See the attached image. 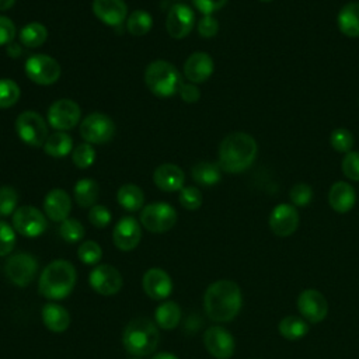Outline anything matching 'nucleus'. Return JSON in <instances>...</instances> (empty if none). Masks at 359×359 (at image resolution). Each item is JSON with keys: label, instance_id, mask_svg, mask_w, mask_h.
I'll use <instances>...</instances> for the list:
<instances>
[{"label": "nucleus", "instance_id": "nucleus-1", "mask_svg": "<svg viewBox=\"0 0 359 359\" xmlns=\"http://www.w3.org/2000/svg\"><path fill=\"white\" fill-rule=\"evenodd\" d=\"M243 296L240 286L230 279H220L208 286L203 294L206 316L216 323L231 321L240 311Z\"/></svg>", "mask_w": 359, "mask_h": 359}, {"label": "nucleus", "instance_id": "nucleus-2", "mask_svg": "<svg viewBox=\"0 0 359 359\" xmlns=\"http://www.w3.org/2000/svg\"><path fill=\"white\" fill-rule=\"evenodd\" d=\"M257 153L258 144L251 135L233 132L219 146V167L229 174L243 172L254 163Z\"/></svg>", "mask_w": 359, "mask_h": 359}, {"label": "nucleus", "instance_id": "nucleus-3", "mask_svg": "<svg viewBox=\"0 0 359 359\" xmlns=\"http://www.w3.org/2000/svg\"><path fill=\"white\" fill-rule=\"evenodd\" d=\"M76 279L77 273L72 262L66 259H55L42 269L38 290L49 300H62L73 292Z\"/></svg>", "mask_w": 359, "mask_h": 359}, {"label": "nucleus", "instance_id": "nucleus-4", "mask_svg": "<svg viewBox=\"0 0 359 359\" xmlns=\"http://www.w3.org/2000/svg\"><path fill=\"white\" fill-rule=\"evenodd\" d=\"M122 344L126 352L133 356H147L153 353L160 344L157 324L146 317L130 320L123 330Z\"/></svg>", "mask_w": 359, "mask_h": 359}, {"label": "nucleus", "instance_id": "nucleus-5", "mask_svg": "<svg viewBox=\"0 0 359 359\" xmlns=\"http://www.w3.org/2000/svg\"><path fill=\"white\" fill-rule=\"evenodd\" d=\"M147 88L158 98H168L178 93L182 81L177 67L167 60H154L144 70Z\"/></svg>", "mask_w": 359, "mask_h": 359}, {"label": "nucleus", "instance_id": "nucleus-6", "mask_svg": "<svg viewBox=\"0 0 359 359\" xmlns=\"http://www.w3.org/2000/svg\"><path fill=\"white\" fill-rule=\"evenodd\" d=\"M15 132L25 144L32 147L43 146L48 139V125L45 119L34 111H24L17 116Z\"/></svg>", "mask_w": 359, "mask_h": 359}, {"label": "nucleus", "instance_id": "nucleus-7", "mask_svg": "<svg viewBox=\"0 0 359 359\" xmlns=\"http://www.w3.org/2000/svg\"><path fill=\"white\" fill-rule=\"evenodd\" d=\"M27 77L39 86H50L56 83L62 74L57 60L48 55H32L24 65Z\"/></svg>", "mask_w": 359, "mask_h": 359}, {"label": "nucleus", "instance_id": "nucleus-8", "mask_svg": "<svg viewBox=\"0 0 359 359\" xmlns=\"http://www.w3.org/2000/svg\"><path fill=\"white\" fill-rule=\"evenodd\" d=\"M115 135L114 121L101 112L87 115L80 123V136L90 144H104Z\"/></svg>", "mask_w": 359, "mask_h": 359}, {"label": "nucleus", "instance_id": "nucleus-9", "mask_svg": "<svg viewBox=\"0 0 359 359\" xmlns=\"http://www.w3.org/2000/svg\"><path fill=\"white\" fill-rule=\"evenodd\" d=\"M177 222L175 209L165 202H154L144 206L140 212L142 226L151 233H165Z\"/></svg>", "mask_w": 359, "mask_h": 359}, {"label": "nucleus", "instance_id": "nucleus-10", "mask_svg": "<svg viewBox=\"0 0 359 359\" xmlns=\"http://www.w3.org/2000/svg\"><path fill=\"white\" fill-rule=\"evenodd\" d=\"M38 272V261L32 254L17 252L7 258L4 264V273L8 280L18 286L24 287L29 285Z\"/></svg>", "mask_w": 359, "mask_h": 359}, {"label": "nucleus", "instance_id": "nucleus-11", "mask_svg": "<svg viewBox=\"0 0 359 359\" xmlns=\"http://www.w3.org/2000/svg\"><path fill=\"white\" fill-rule=\"evenodd\" d=\"M48 123L57 132L73 129L81 118V109L73 100L62 98L55 101L48 109Z\"/></svg>", "mask_w": 359, "mask_h": 359}, {"label": "nucleus", "instance_id": "nucleus-12", "mask_svg": "<svg viewBox=\"0 0 359 359\" xmlns=\"http://www.w3.org/2000/svg\"><path fill=\"white\" fill-rule=\"evenodd\" d=\"M13 227L18 234L32 238L41 236L46 230L48 220L35 206H21L13 213Z\"/></svg>", "mask_w": 359, "mask_h": 359}, {"label": "nucleus", "instance_id": "nucleus-13", "mask_svg": "<svg viewBox=\"0 0 359 359\" xmlns=\"http://www.w3.org/2000/svg\"><path fill=\"white\" fill-rule=\"evenodd\" d=\"M297 309L307 323H321L328 313L325 296L317 289H304L297 297Z\"/></svg>", "mask_w": 359, "mask_h": 359}, {"label": "nucleus", "instance_id": "nucleus-14", "mask_svg": "<svg viewBox=\"0 0 359 359\" xmlns=\"http://www.w3.org/2000/svg\"><path fill=\"white\" fill-rule=\"evenodd\" d=\"M90 286L102 296L116 294L122 287V275L121 272L108 264L95 266L88 276Z\"/></svg>", "mask_w": 359, "mask_h": 359}, {"label": "nucleus", "instance_id": "nucleus-15", "mask_svg": "<svg viewBox=\"0 0 359 359\" xmlns=\"http://www.w3.org/2000/svg\"><path fill=\"white\" fill-rule=\"evenodd\" d=\"M206 351L216 359H229L233 356L236 342L233 335L220 325L209 327L203 334Z\"/></svg>", "mask_w": 359, "mask_h": 359}, {"label": "nucleus", "instance_id": "nucleus-16", "mask_svg": "<svg viewBox=\"0 0 359 359\" xmlns=\"http://www.w3.org/2000/svg\"><path fill=\"white\" fill-rule=\"evenodd\" d=\"M194 24L195 15L189 6L177 3L170 8L165 20V28L174 39L185 38L192 31Z\"/></svg>", "mask_w": 359, "mask_h": 359}, {"label": "nucleus", "instance_id": "nucleus-17", "mask_svg": "<svg viewBox=\"0 0 359 359\" xmlns=\"http://www.w3.org/2000/svg\"><path fill=\"white\" fill-rule=\"evenodd\" d=\"M299 226V212L293 205L279 203L269 215V227L273 234L287 237L296 231Z\"/></svg>", "mask_w": 359, "mask_h": 359}, {"label": "nucleus", "instance_id": "nucleus-18", "mask_svg": "<svg viewBox=\"0 0 359 359\" xmlns=\"http://www.w3.org/2000/svg\"><path fill=\"white\" fill-rule=\"evenodd\" d=\"M112 240L118 250L132 251L142 240V229L139 222L132 216H123L114 227Z\"/></svg>", "mask_w": 359, "mask_h": 359}, {"label": "nucleus", "instance_id": "nucleus-19", "mask_svg": "<svg viewBox=\"0 0 359 359\" xmlns=\"http://www.w3.org/2000/svg\"><path fill=\"white\" fill-rule=\"evenodd\" d=\"M143 290L153 300H163L171 294L172 280L161 268H150L143 275Z\"/></svg>", "mask_w": 359, "mask_h": 359}, {"label": "nucleus", "instance_id": "nucleus-20", "mask_svg": "<svg viewBox=\"0 0 359 359\" xmlns=\"http://www.w3.org/2000/svg\"><path fill=\"white\" fill-rule=\"evenodd\" d=\"M213 70V59L205 52H194L184 63V76L194 84L206 81L212 76Z\"/></svg>", "mask_w": 359, "mask_h": 359}, {"label": "nucleus", "instance_id": "nucleus-21", "mask_svg": "<svg viewBox=\"0 0 359 359\" xmlns=\"http://www.w3.org/2000/svg\"><path fill=\"white\" fill-rule=\"evenodd\" d=\"M93 13L111 27H119L128 18V7L123 0H94Z\"/></svg>", "mask_w": 359, "mask_h": 359}, {"label": "nucleus", "instance_id": "nucleus-22", "mask_svg": "<svg viewBox=\"0 0 359 359\" xmlns=\"http://www.w3.org/2000/svg\"><path fill=\"white\" fill-rule=\"evenodd\" d=\"M43 210L48 219L62 223L69 217L72 210V199L69 194L59 188L49 191L43 199Z\"/></svg>", "mask_w": 359, "mask_h": 359}, {"label": "nucleus", "instance_id": "nucleus-23", "mask_svg": "<svg viewBox=\"0 0 359 359\" xmlns=\"http://www.w3.org/2000/svg\"><path fill=\"white\" fill-rule=\"evenodd\" d=\"M153 181L156 187L161 191H165V192L181 191L184 188L185 174L178 165L171 163H164L154 170Z\"/></svg>", "mask_w": 359, "mask_h": 359}, {"label": "nucleus", "instance_id": "nucleus-24", "mask_svg": "<svg viewBox=\"0 0 359 359\" xmlns=\"http://www.w3.org/2000/svg\"><path fill=\"white\" fill-rule=\"evenodd\" d=\"M330 206L338 213L349 212L356 202V192L346 181H337L331 185L328 192Z\"/></svg>", "mask_w": 359, "mask_h": 359}, {"label": "nucleus", "instance_id": "nucleus-25", "mask_svg": "<svg viewBox=\"0 0 359 359\" xmlns=\"http://www.w3.org/2000/svg\"><path fill=\"white\" fill-rule=\"evenodd\" d=\"M42 323L52 332H63L70 325L69 311L57 303H46L41 311Z\"/></svg>", "mask_w": 359, "mask_h": 359}, {"label": "nucleus", "instance_id": "nucleus-26", "mask_svg": "<svg viewBox=\"0 0 359 359\" xmlns=\"http://www.w3.org/2000/svg\"><path fill=\"white\" fill-rule=\"evenodd\" d=\"M337 24L339 31L349 36L358 38L359 36V3L351 1L346 3L338 13Z\"/></svg>", "mask_w": 359, "mask_h": 359}, {"label": "nucleus", "instance_id": "nucleus-27", "mask_svg": "<svg viewBox=\"0 0 359 359\" xmlns=\"http://www.w3.org/2000/svg\"><path fill=\"white\" fill-rule=\"evenodd\" d=\"M98 184L91 178H81L76 182L73 196L80 208H93L98 199Z\"/></svg>", "mask_w": 359, "mask_h": 359}, {"label": "nucleus", "instance_id": "nucleus-28", "mask_svg": "<svg viewBox=\"0 0 359 359\" xmlns=\"http://www.w3.org/2000/svg\"><path fill=\"white\" fill-rule=\"evenodd\" d=\"M118 203L129 212H136L143 208L144 195L143 191L135 184H123L116 192Z\"/></svg>", "mask_w": 359, "mask_h": 359}, {"label": "nucleus", "instance_id": "nucleus-29", "mask_svg": "<svg viewBox=\"0 0 359 359\" xmlns=\"http://www.w3.org/2000/svg\"><path fill=\"white\" fill-rule=\"evenodd\" d=\"M220 171L222 168L219 167V164L210 161H199L192 167L191 174L196 184L203 187H212L220 181Z\"/></svg>", "mask_w": 359, "mask_h": 359}, {"label": "nucleus", "instance_id": "nucleus-30", "mask_svg": "<svg viewBox=\"0 0 359 359\" xmlns=\"http://www.w3.org/2000/svg\"><path fill=\"white\" fill-rule=\"evenodd\" d=\"M154 320L160 328L172 330L180 324L181 309L175 302H164L156 309Z\"/></svg>", "mask_w": 359, "mask_h": 359}, {"label": "nucleus", "instance_id": "nucleus-31", "mask_svg": "<svg viewBox=\"0 0 359 359\" xmlns=\"http://www.w3.org/2000/svg\"><path fill=\"white\" fill-rule=\"evenodd\" d=\"M278 330L283 338L289 341H296L303 338L309 332V324L303 317L286 316L279 321Z\"/></svg>", "mask_w": 359, "mask_h": 359}, {"label": "nucleus", "instance_id": "nucleus-32", "mask_svg": "<svg viewBox=\"0 0 359 359\" xmlns=\"http://www.w3.org/2000/svg\"><path fill=\"white\" fill-rule=\"evenodd\" d=\"M73 149L72 137L65 132H55L48 136L46 142L43 143V150L48 156L52 157H65Z\"/></svg>", "mask_w": 359, "mask_h": 359}, {"label": "nucleus", "instance_id": "nucleus-33", "mask_svg": "<svg viewBox=\"0 0 359 359\" xmlns=\"http://www.w3.org/2000/svg\"><path fill=\"white\" fill-rule=\"evenodd\" d=\"M20 42L27 48H38L45 43L48 38V29L41 22H29L20 31Z\"/></svg>", "mask_w": 359, "mask_h": 359}, {"label": "nucleus", "instance_id": "nucleus-34", "mask_svg": "<svg viewBox=\"0 0 359 359\" xmlns=\"http://www.w3.org/2000/svg\"><path fill=\"white\" fill-rule=\"evenodd\" d=\"M153 27L151 15L144 10H135L126 18V29L135 36L146 35Z\"/></svg>", "mask_w": 359, "mask_h": 359}, {"label": "nucleus", "instance_id": "nucleus-35", "mask_svg": "<svg viewBox=\"0 0 359 359\" xmlns=\"http://www.w3.org/2000/svg\"><path fill=\"white\" fill-rule=\"evenodd\" d=\"M20 98V87L14 80L0 79V108L13 107Z\"/></svg>", "mask_w": 359, "mask_h": 359}, {"label": "nucleus", "instance_id": "nucleus-36", "mask_svg": "<svg viewBox=\"0 0 359 359\" xmlns=\"http://www.w3.org/2000/svg\"><path fill=\"white\" fill-rule=\"evenodd\" d=\"M59 233L65 241L77 243L84 237V226L77 219L67 217L60 223Z\"/></svg>", "mask_w": 359, "mask_h": 359}, {"label": "nucleus", "instance_id": "nucleus-37", "mask_svg": "<svg viewBox=\"0 0 359 359\" xmlns=\"http://www.w3.org/2000/svg\"><path fill=\"white\" fill-rule=\"evenodd\" d=\"M330 143L335 151L348 153L353 146V135L346 128H337L330 136Z\"/></svg>", "mask_w": 359, "mask_h": 359}, {"label": "nucleus", "instance_id": "nucleus-38", "mask_svg": "<svg viewBox=\"0 0 359 359\" xmlns=\"http://www.w3.org/2000/svg\"><path fill=\"white\" fill-rule=\"evenodd\" d=\"M77 255L83 264L87 265H95L102 258V250L98 243L93 240H87L80 244L77 248Z\"/></svg>", "mask_w": 359, "mask_h": 359}, {"label": "nucleus", "instance_id": "nucleus-39", "mask_svg": "<svg viewBox=\"0 0 359 359\" xmlns=\"http://www.w3.org/2000/svg\"><path fill=\"white\" fill-rule=\"evenodd\" d=\"M72 160L77 168H88L95 160L94 147L90 143H81L76 146L72 151Z\"/></svg>", "mask_w": 359, "mask_h": 359}, {"label": "nucleus", "instance_id": "nucleus-40", "mask_svg": "<svg viewBox=\"0 0 359 359\" xmlns=\"http://www.w3.org/2000/svg\"><path fill=\"white\" fill-rule=\"evenodd\" d=\"M18 203V194L13 187H0V216H8L15 212Z\"/></svg>", "mask_w": 359, "mask_h": 359}, {"label": "nucleus", "instance_id": "nucleus-41", "mask_svg": "<svg viewBox=\"0 0 359 359\" xmlns=\"http://www.w3.org/2000/svg\"><path fill=\"white\" fill-rule=\"evenodd\" d=\"M180 203L187 210H196L202 205V194L196 187H184L180 191Z\"/></svg>", "mask_w": 359, "mask_h": 359}, {"label": "nucleus", "instance_id": "nucleus-42", "mask_svg": "<svg viewBox=\"0 0 359 359\" xmlns=\"http://www.w3.org/2000/svg\"><path fill=\"white\" fill-rule=\"evenodd\" d=\"M289 198L293 206H307L313 198V188L306 182H297L292 187Z\"/></svg>", "mask_w": 359, "mask_h": 359}, {"label": "nucleus", "instance_id": "nucleus-43", "mask_svg": "<svg viewBox=\"0 0 359 359\" xmlns=\"http://www.w3.org/2000/svg\"><path fill=\"white\" fill-rule=\"evenodd\" d=\"M15 247V230L8 223L0 220V257L8 255Z\"/></svg>", "mask_w": 359, "mask_h": 359}, {"label": "nucleus", "instance_id": "nucleus-44", "mask_svg": "<svg viewBox=\"0 0 359 359\" xmlns=\"http://www.w3.org/2000/svg\"><path fill=\"white\" fill-rule=\"evenodd\" d=\"M111 219H112V215L109 209L105 208L104 205H94L93 208H90L88 220L93 226L98 229H104L111 223Z\"/></svg>", "mask_w": 359, "mask_h": 359}, {"label": "nucleus", "instance_id": "nucleus-45", "mask_svg": "<svg viewBox=\"0 0 359 359\" xmlns=\"http://www.w3.org/2000/svg\"><path fill=\"white\" fill-rule=\"evenodd\" d=\"M342 172L352 181H359V151H348L342 160Z\"/></svg>", "mask_w": 359, "mask_h": 359}, {"label": "nucleus", "instance_id": "nucleus-46", "mask_svg": "<svg viewBox=\"0 0 359 359\" xmlns=\"http://www.w3.org/2000/svg\"><path fill=\"white\" fill-rule=\"evenodd\" d=\"M219 31V21L212 15H203L198 21V32L203 38H213Z\"/></svg>", "mask_w": 359, "mask_h": 359}, {"label": "nucleus", "instance_id": "nucleus-47", "mask_svg": "<svg viewBox=\"0 0 359 359\" xmlns=\"http://www.w3.org/2000/svg\"><path fill=\"white\" fill-rule=\"evenodd\" d=\"M14 38H15V25H14V22L7 17L0 15V46L1 45H10Z\"/></svg>", "mask_w": 359, "mask_h": 359}, {"label": "nucleus", "instance_id": "nucleus-48", "mask_svg": "<svg viewBox=\"0 0 359 359\" xmlns=\"http://www.w3.org/2000/svg\"><path fill=\"white\" fill-rule=\"evenodd\" d=\"M192 3L203 15H209L224 7L227 0H192Z\"/></svg>", "mask_w": 359, "mask_h": 359}, {"label": "nucleus", "instance_id": "nucleus-49", "mask_svg": "<svg viewBox=\"0 0 359 359\" xmlns=\"http://www.w3.org/2000/svg\"><path fill=\"white\" fill-rule=\"evenodd\" d=\"M180 97L182 101L188 102V104H192V102H196L201 97V90L198 88V86H195L194 83H182L180 90Z\"/></svg>", "mask_w": 359, "mask_h": 359}, {"label": "nucleus", "instance_id": "nucleus-50", "mask_svg": "<svg viewBox=\"0 0 359 359\" xmlns=\"http://www.w3.org/2000/svg\"><path fill=\"white\" fill-rule=\"evenodd\" d=\"M151 359H178V358L170 352H160V353L154 355Z\"/></svg>", "mask_w": 359, "mask_h": 359}, {"label": "nucleus", "instance_id": "nucleus-51", "mask_svg": "<svg viewBox=\"0 0 359 359\" xmlns=\"http://www.w3.org/2000/svg\"><path fill=\"white\" fill-rule=\"evenodd\" d=\"M14 3H15V0H0V11L11 8L14 6Z\"/></svg>", "mask_w": 359, "mask_h": 359}, {"label": "nucleus", "instance_id": "nucleus-52", "mask_svg": "<svg viewBox=\"0 0 359 359\" xmlns=\"http://www.w3.org/2000/svg\"><path fill=\"white\" fill-rule=\"evenodd\" d=\"M259 1H264V3H266V1H271V0H259Z\"/></svg>", "mask_w": 359, "mask_h": 359}]
</instances>
